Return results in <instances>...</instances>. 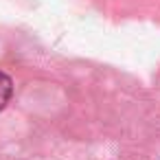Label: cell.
I'll use <instances>...</instances> for the list:
<instances>
[{"label": "cell", "mask_w": 160, "mask_h": 160, "mask_svg": "<svg viewBox=\"0 0 160 160\" xmlns=\"http://www.w3.org/2000/svg\"><path fill=\"white\" fill-rule=\"evenodd\" d=\"M11 94H13V81H11V77L5 75V72H0V110L9 103Z\"/></svg>", "instance_id": "6da1fadb"}]
</instances>
